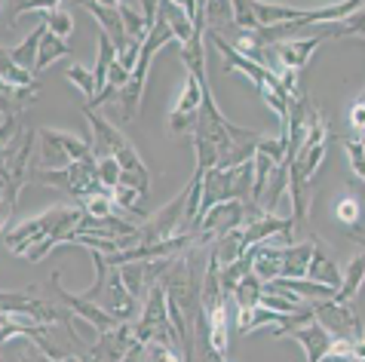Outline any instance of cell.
Listing matches in <instances>:
<instances>
[{
    "label": "cell",
    "mask_w": 365,
    "mask_h": 362,
    "mask_svg": "<svg viewBox=\"0 0 365 362\" xmlns=\"http://www.w3.org/2000/svg\"><path fill=\"white\" fill-rule=\"evenodd\" d=\"M83 114H86V123L93 129V138H89V145H93V157L96 160H108V157H117V150L129 145V138L120 133V129L110 123L108 117H101L98 110L86 108L83 105Z\"/></svg>",
    "instance_id": "obj_9"
},
{
    "label": "cell",
    "mask_w": 365,
    "mask_h": 362,
    "mask_svg": "<svg viewBox=\"0 0 365 362\" xmlns=\"http://www.w3.org/2000/svg\"><path fill=\"white\" fill-rule=\"evenodd\" d=\"M80 218H83L80 206H56L43 215L25 218L16 227L4 230L0 249L25 261H43L56 246H71Z\"/></svg>",
    "instance_id": "obj_1"
},
{
    "label": "cell",
    "mask_w": 365,
    "mask_h": 362,
    "mask_svg": "<svg viewBox=\"0 0 365 362\" xmlns=\"http://www.w3.org/2000/svg\"><path fill=\"white\" fill-rule=\"evenodd\" d=\"M71 56V46L68 40L56 37V34H43V40H40V49H37V62H34V71H43V68H49L56 62V58H65Z\"/></svg>",
    "instance_id": "obj_20"
},
{
    "label": "cell",
    "mask_w": 365,
    "mask_h": 362,
    "mask_svg": "<svg viewBox=\"0 0 365 362\" xmlns=\"http://www.w3.org/2000/svg\"><path fill=\"white\" fill-rule=\"evenodd\" d=\"M233 25L240 28V31H258V16H255V6L249 4V0H237L233 4Z\"/></svg>",
    "instance_id": "obj_25"
},
{
    "label": "cell",
    "mask_w": 365,
    "mask_h": 362,
    "mask_svg": "<svg viewBox=\"0 0 365 362\" xmlns=\"http://www.w3.org/2000/svg\"><path fill=\"white\" fill-rule=\"evenodd\" d=\"M31 181H40V185H53V187H62L65 194H71L80 203L86 197H96V194H105L98 181V163L96 157H86V160H77L65 169H37Z\"/></svg>",
    "instance_id": "obj_4"
},
{
    "label": "cell",
    "mask_w": 365,
    "mask_h": 362,
    "mask_svg": "<svg viewBox=\"0 0 365 362\" xmlns=\"http://www.w3.org/2000/svg\"><path fill=\"white\" fill-rule=\"evenodd\" d=\"M225 25H233V4L227 0H215V4H206V31H218Z\"/></svg>",
    "instance_id": "obj_22"
},
{
    "label": "cell",
    "mask_w": 365,
    "mask_h": 362,
    "mask_svg": "<svg viewBox=\"0 0 365 362\" xmlns=\"http://www.w3.org/2000/svg\"><path fill=\"white\" fill-rule=\"evenodd\" d=\"M200 110H202V93H200V83L194 74L185 77V89H181L175 108L169 110V133L172 135H181V133H194L197 120H200Z\"/></svg>",
    "instance_id": "obj_8"
},
{
    "label": "cell",
    "mask_w": 365,
    "mask_h": 362,
    "mask_svg": "<svg viewBox=\"0 0 365 362\" xmlns=\"http://www.w3.org/2000/svg\"><path fill=\"white\" fill-rule=\"evenodd\" d=\"M135 362H187L181 347L175 344H160V341H145L138 344V356Z\"/></svg>",
    "instance_id": "obj_19"
},
{
    "label": "cell",
    "mask_w": 365,
    "mask_h": 362,
    "mask_svg": "<svg viewBox=\"0 0 365 362\" xmlns=\"http://www.w3.org/2000/svg\"><path fill=\"white\" fill-rule=\"evenodd\" d=\"M43 34H46V25L40 22L31 34H28L22 43L19 46H13L9 49V58L22 68V71H28V74H34V62H37V49H40V40H43Z\"/></svg>",
    "instance_id": "obj_18"
},
{
    "label": "cell",
    "mask_w": 365,
    "mask_h": 362,
    "mask_svg": "<svg viewBox=\"0 0 365 362\" xmlns=\"http://www.w3.org/2000/svg\"><path fill=\"white\" fill-rule=\"evenodd\" d=\"M172 40H175V34H172V28L157 13V25L150 28V34L145 37V43H141L138 62L133 68V74H129V83L114 95V102H110V108H108L110 117H117V123H133V120L138 117L141 95H145V86H148V68H150V62H154V56L166 43H172Z\"/></svg>",
    "instance_id": "obj_3"
},
{
    "label": "cell",
    "mask_w": 365,
    "mask_h": 362,
    "mask_svg": "<svg viewBox=\"0 0 365 362\" xmlns=\"http://www.w3.org/2000/svg\"><path fill=\"white\" fill-rule=\"evenodd\" d=\"M157 13L160 19L172 28V34L181 46L187 43L190 37H194V22H190V16L185 13V4H172V0H163V4H157Z\"/></svg>",
    "instance_id": "obj_16"
},
{
    "label": "cell",
    "mask_w": 365,
    "mask_h": 362,
    "mask_svg": "<svg viewBox=\"0 0 365 362\" xmlns=\"http://www.w3.org/2000/svg\"><path fill=\"white\" fill-rule=\"evenodd\" d=\"M307 279L310 283H319V286H331L334 291H338V286H341V270L334 267V261L326 252H322L319 239H317V249H313V258L307 264Z\"/></svg>",
    "instance_id": "obj_17"
},
{
    "label": "cell",
    "mask_w": 365,
    "mask_h": 362,
    "mask_svg": "<svg viewBox=\"0 0 365 362\" xmlns=\"http://www.w3.org/2000/svg\"><path fill=\"white\" fill-rule=\"evenodd\" d=\"M65 77H68L71 83H74L80 93L89 98V102L96 98V77H93V71H89V68H83V65H71L68 71H65Z\"/></svg>",
    "instance_id": "obj_24"
},
{
    "label": "cell",
    "mask_w": 365,
    "mask_h": 362,
    "mask_svg": "<svg viewBox=\"0 0 365 362\" xmlns=\"http://www.w3.org/2000/svg\"><path fill=\"white\" fill-rule=\"evenodd\" d=\"M6 323H9V316H6V314H0V331L6 329Z\"/></svg>",
    "instance_id": "obj_30"
},
{
    "label": "cell",
    "mask_w": 365,
    "mask_h": 362,
    "mask_svg": "<svg viewBox=\"0 0 365 362\" xmlns=\"http://www.w3.org/2000/svg\"><path fill=\"white\" fill-rule=\"evenodd\" d=\"M347 123L353 126L356 138L365 133V102H362V98H356V102L350 105V110H347Z\"/></svg>",
    "instance_id": "obj_28"
},
{
    "label": "cell",
    "mask_w": 365,
    "mask_h": 362,
    "mask_svg": "<svg viewBox=\"0 0 365 362\" xmlns=\"http://www.w3.org/2000/svg\"><path fill=\"white\" fill-rule=\"evenodd\" d=\"M261 295H264V283H261L255 274H246L237 283V289L230 291L233 310H237V329H240V335H249V323H252V314L261 307Z\"/></svg>",
    "instance_id": "obj_10"
},
{
    "label": "cell",
    "mask_w": 365,
    "mask_h": 362,
    "mask_svg": "<svg viewBox=\"0 0 365 362\" xmlns=\"http://www.w3.org/2000/svg\"><path fill=\"white\" fill-rule=\"evenodd\" d=\"M49 286L56 289L58 301H62V304H68V310H71V314L83 316L86 323H89V326H93V329L98 331V335H108L110 329H117V326H120L117 319L108 314V310H101V307L96 304V301H86V298H80V295H71V291L62 286V276H58V274H53V276H49Z\"/></svg>",
    "instance_id": "obj_7"
},
{
    "label": "cell",
    "mask_w": 365,
    "mask_h": 362,
    "mask_svg": "<svg viewBox=\"0 0 365 362\" xmlns=\"http://www.w3.org/2000/svg\"><path fill=\"white\" fill-rule=\"evenodd\" d=\"M114 206L117 203H114V197H110V190L80 200V209H83V215H89V218H114Z\"/></svg>",
    "instance_id": "obj_23"
},
{
    "label": "cell",
    "mask_w": 365,
    "mask_h": 362,
    "mask_svg": "<svg viewBox=\"0 0 365 362\" xmlns=\"http://www.w3.org/2000/svg\"><path fill=\"white\" fill-rule=\"evenodd\" d=\"M313 249H317V237L301 239V243H289V246L258 243L249 249L246 258H249V270L267 286L273 279H307V264L313 258Z\"/></svg>",
    "instance_id": "obj_2"
},
{
    "label": "cell",
    "mask_w": 365,
    "mask_h": 362,
    "mask_svg": "<svg viewBox=\"0 0 365 362\" xmlns=\"http://www.w3.org/2000/svg\"><path fill=\"white\" fill-rule=\"evenodd\" d=\"M289 338H292V341H298V344L304 347V353H307V362H326V359H331L334 338L317 323V319H310L307 326H301V329H295V331H289Z\"/></svg>",
    "instance_id": "obj_13"
},
{
    "label": "cell",
    "mask_w": 365,
    "mask_h": 362,
    "mask_svg": "<svg viewBox=\"0 0 365 362\" xmlns=\"http://www.w3.org/2000/svg\"><path fill=\"white\" fill-rule=\"evenodd\" d=\"M43 25H46L49 34H56V37H62V40H68L71 34H74V19H71V13H68L62 4H53V9L43 16Z\"/></svg>",
    "instance_id": "obj_21"
},
{
    "label": "cell",
    "mask_w": 365,
    "mask_h": 362,
    "mask_svg": "<svg viewBox=\"0 0 365 362\" xmlns=\"http://www.w3.org/2000/svg\"><path fill=\"white\" fill-rule=\"evenodd\" d=\"M4 9H9V4H4V0H0V13H4Z\"/></svg>",
    "instance_id": "obj_31"
},
{
    "label": "cell",
    "mask_w": 365,
    "mask_h": 362,
    "mask_svg": "<svg viewBox=\"0 0 365 362\" xmlns=\"http://www.w3.org/2000/svg\"><path fill=\"white\" fill-rule=\"evenodd\" d=\"M117 13L123 19L129 40H135V43H145L150 28L157 25V4H117Z\"/></svg>",
    "instance_id": "obj_14"
},
{
    "label": "cell",
    "mask_w": 365,
    "mask_h": 362,
    "mask_svg": "<svg viewBox=\"0 0 365 362\" xmlns=\"http://www.w3.org/2000/svg\"><path fill=\"white\" fill-rule=\"evenodd\" d=\"M344 150H347V157H350L353 175H356L359 181H365V145L359 142V138H344Z\"/></svg>",
    "instance_id": "obj_26"
},
{
    "label": "cell",
    "mask_w": 365,
    "mask_h": 362,
    "mask_svg": "<svg viewBox=\"0 0 365 362\" xmlns=\"http://www.w3.org/2000/svg\"><path fill=\"white\" fill-rule=\"evenodd\" d=\"M362 283H365V252L353 255V258H350V264L344 267L341 286H338V291H334V298H331V301H334V304H350V301L359 295Z\"/></svg>",
    "instance_id": "obj_15"
},
{
    "label": "cell",
    "mask_w": 365,
    "mask_h": 362,
    "mask_svg": "<svg viewBox=\"0 0 365 362\" xmlns=\"http://www.w3.org/2000/svg\"><path fill=\"white\" fill-rule=\"evenodd\" d=\"M96 163H98V181H101V187L114 194V187L120 185V163H117L114 157H108V160H96Z\"/></svg>",
    "instance_id": "obj_27"
},
{
    "label": "cell",
    "mask_w": 365,
    "mask_h": 362,
    "mask_svg": "<svg viewBox=\"0 0 365 362\" xmlns=\"http://www.w3.org/2000/svg\"><path fill=\"white\" fill-rule=\"evenodd\" d=\"M37 142H40L37 169H65L71 163H77V160L93 157V145L86 138L58 133V129H49V126L37 129Z\"/></svg>",
    "instance_id": "obj_5"
},
{
    "label": "cell",
    "mask_w": 365,
    "mask_h": 362,
    "mask_svg": "<svg viewBox=\"0 0 365 362\" xmlns=\"http://www.w3.org/2000/svg\"><path fill=\"white\" fill-rule=\"evenodd\" d=\"M22 362H74V356H65V359H56V356H46L43 350H28V353H22Z\"/></svg>",
    "instance_id": "obj_29"
},
{
    "label": "cell",
    "mask_w": 365,
    "mask_h": 362,
    "mask_svg": "<svg viewBox=\"0 0 365 362\" xmlns=\"http://www.w3.org/2000/svg\"><path fill=\"white\" fill-rule=\"evenodd\" d=\"M83 9H86V13H93V16H96L98 31H101V34H108L110 46L117 49V56H123L126 49L135 43V40H129V34H126L123 19H120V13H117V4H96V0H86Z\"/></svg>",
    "instance_id": "obj_12"
},
{
    "label": "cell",
    "mask_w": 365,
    "mask_h": 362,
    "mask_svg": "<svg viewBox=\"0 0 365 362\" xmlns=\"http://www.w3.org/2000/svg\"><path fill=\"white\" fill-rule=\"evenodd\" d=\"M313 316L317 323L329 331L334 341H344L350 347L365 344V326L359 314H353L347 304H334V301H313Z\"/></svg>",
    "instance_id": "obj_6"
},
{
    "label": "cell",
    "mask_w": 365,
    "mask_h": 362,
    "mask_svg": "<svg viewBox=\"0 0 365 362\" xmlns=\"http://www.w3.org/2000/svg\"><path fill=\"white\" fill-rule=\"evenodd\" d=\"M105 301H101V310H108L117 323H133L138 316V301L129 295V289L123 286V276L120 270H110L108 274V283H105Z\"/></svg>",
    "instance_id": "obj_11"
}]
</instances>
